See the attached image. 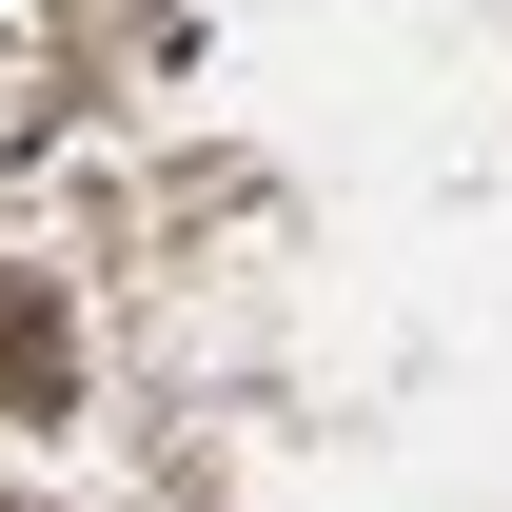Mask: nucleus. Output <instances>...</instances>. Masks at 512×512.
<instances>
[{"mask_svg": "<svg viewBox=\"0 0 512 512\" xmlns=\"http://www.w3.org/2000/svg\"><path fill=\"white\" fill-rule=\"evenodd\" d=\"M0 394H60V316L40 296H0Z\"/></svg>", "mask_w": 512, "mask_h": 512, "instance_id": "f257e3e1", "label": "nucleus"}]
</instances>
